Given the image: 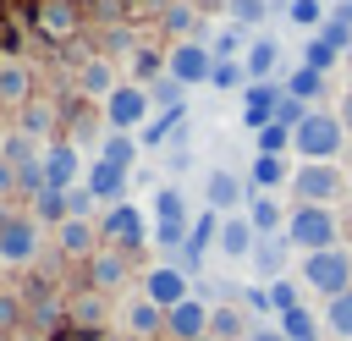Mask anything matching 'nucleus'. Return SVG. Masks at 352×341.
Instances as JSON below:
<instances>
[{
	"label": "nucleus",
	"instance_id": "1",
	"mask_svg": "<svg viewBox=\"0 0 352 341\" xmlns=\"http://www.w3.org/2000/svg\"><path fill=\"white\" fill-rule=\"evenodd\" d=\"M346 143H352V138H346V126H341L336 110H308L302 126L292 132V154H297L302 165H341Z\"/></svg>",
	"mask_w": 352,
	"mask_h": 341
},
{
	"label": "nucleus",
	"instance_id": "2",
	"mask_svg": "<svg viewBox=\"0 0 352 341\" xmlns=\"http://www.w3.org/2000/svg\"><path fill=\"white\" fill-rule=\"evenodd\" d=\"M297 253H324V248H341V214L324 209V204H292L286 214V231H280Z\"/></svg>",
	"mask_w": 352,
	"mask_h": 341
},
{
	"label": "nucleus",
	"instance_id": "3",
	"mask_svg": "<svg viewBox=\"0 0 352 341\" xmlns=\"http://www.w3.org/2000/svg\"><path fill=\"white\" fill-rule=\"evenodd\" d=\"M187 231H192V209H187V192H182L176 182L154 187V209H148V242H154L160 253H176V248L187 242Z\"/></svg>",
	"mask_w": 352,
	"mask_h": 341
},
{
	"label": "nucleus",
	"instance_id": "4",
	"mask_svg": "<svg viewBox=\"0 0 352 341\" xmlns=\"http://www.w3.org/2000/svg\"><path fill=\"white\" fill-rule=\"evenodd\" d=\"M44 226L33 220V209H0V264L6 270H28L38 258Z\"/></svg>",
	"mask_w": 352,
	"mask_h": 341
},
{
	"label": "nucleus",
	"instance_id": "5",
	"mask_svg": "<svg viewBox=\"0 0 352 341\" xmlns=\"http://www.w3.org/2000/svg\"><path fill=\"white\" fill-rule=\"evenodd\" d=\"M346 192H352V176H346L341 165H297V170H292V198H297V204H324V209H336Z\"/></svg>",
	"mask_w": 352,
	"mask_h": 341
},
{
	"label": "nucleus",
	"instance_id": "6",
	"mask_svg": "<svg viewBox=\"0 0 352 341\" xmlns=\"http://www.w3.org/2000/svg\"><path fill=\"white\" fill-rule=\"evenodd\" d=\"M302 286H314L319 297H341L352 292V253L346 248H324V253H302Z\"/></svg>",
	"mask_w": 352,
	"mask_h": 341
},
{
	"label": "nucleus",
	"instance_id": "7",
	"mask_svg": "<svg viewBox=\"0 0 352 341\" xmlns=\"http://www.w3.org/2000/svg\"><path fill=\"white\" fill-rule=\"evenodd\" d=\"M99 242H104V248H121V253H138V248L148 242V214H143L132 198L99 209Z\"/></svg>",
	"mask_w": 352,
	"mask_h": 341
},
{
	"label": "nucleus",
	"instance_id": "8",
	"mask_svg": "<svg viewBox=\"0 0 352 341\" xmlns=\"http://www.w3.org/2000/svg\"><path fill=\"white\" fill-rule=\"evenodd\" d=\"M138 286H143V297L154 302V308H176V302H187L192 297V275L176 264V258H160V264H148L143 275H138Z\"/></svg>",
	"mask_w": 352,
	"mask_h": 341
},
{
	"label": "nucleus",
	"instance_id": "9",
	"mask_svg": "<svg viewBox=\"0 0 352 341\" xmlns=\"http://www.w3.org/2000/svg\"><path fill=\"white\" fill-rule=\"evenodd\" d=\"M148 116H154L148 88H138V82H116L110 88V99H104V126L110 132H138Z\"/></svg>",
	"mask_w": 352,
	"mask_h": 341
},
{
	"label": "nucleus",
	"instance_id": "10",
	"mask_svg": "<svg viewBox=\"0 0 352 341\" xmlns=\"http://www.w3.org/2000/svg\"><path fill=\"white\" fill-rule=\"evenodd\" d=\"M176 82H187V88H209V72H214V50H209V38H182V44H170V66H165Z\"/></svg>",
	"mask_w": 352,
	"mask_h": 341
},
{
	"label": "nucleus",
	"instance_id": "11",
	"mask_svg": "<svg viewBox=\"0 0 352 341\" xmlns=\"http://www.w3.org/2000/svg\"><path fill=\"white\" fill-rule=\"evenodd\" d=\"M82 154H77V143H66V138H50L44 143V187H55V192H72L77 182H82Z\"/></svg>",
	"mask_w": 352,
	"mask_h": 341
},
{
	"label": "nucleus",
	"instance_id": "12",
	"mask_svg": "<svg viewBox=\"0 0 352 341\" xmlns=\"http://www.w3.org/2000/svg\"><path fill=\"white\" fill-rule=\"evenodd\" d=\"M248 198H253V187H248V176H236L231 165H214V170L204 176V204H209V209L236 214V209H248Z\"/></svg>",
	"mask_w": 352,
	"mask_h": 341
},
{
	"label": "nucleus",
	"instance_id": "13",
	"mask_svg": "<svg viewBox=\"0 0 352 341\" xmlns=\"http://www.w3.org/2000/svg\"><path fill=\"white\" fill-rule=\"evenodd\" d=\"M220 220H226L220 209H209V204L198 209V220H192V231H187V242L176 248V264H182L187 275H192V270H204V258H209V248L220 242Z\"/></svg>",
	"mask_w": 352,
	"mask_h": 341
},
{
	"label": "nucleus",
	"instance_id": "14",
	"mask_svg": "<svg viewBox=\"0 0 352 341\" xmlns=\"http://www.w3.org/2000/svg\"><path fill=\"white\" fill-rule=\"evenodd\" d=\"M132 280V253H121V248H99L88 264H82V286H94V292H121Z\"/></svg>",
	"mask_w": 352,
	"mask_h": 341
},
{
	"label": "nucleus",
	"instance_id": "15",
	"mask_svg": "<svg viewBox=\"0 0 352 341\" xmlns=\"http://www.w3.org/2000/svg\"><path fill=\"white\" fill-rule=\"evenodd\" d=\"M99 248H104V242H99V220H60V226H55V253H60V264H66V258H72V264H88Z\"/></svg>",
	"mask_w": 352,
	"mask_h": 341
},
{
	"label": "nucleus",
	"instance_id": "16",
	"mask_svg": "<svg viewBox=\"0 0 352 341\" xmlns=\"http://www.w3.org/2000/svg\"><path fill=\"white\" fill-rule=\"evenodd\" d=\"M82 22H88V16H82V6H77V0H44V6H38V16H33V28H38L50 44L77 38V33H82Z\"/></svg>",
	"mask_w": 352,
	"mask_h": 341
},
{
	"label": "nucleus",
	"instance_id": "17",
	"mask_svg": "<svg viewBox=\"0 0 352 341\" xmlns=\"http://www.w3.org/2000/svg\"><path fill=\"white\" fill-rule=\"evenodd\" d=\"M280 77H270V82H248L242 88V132H264L270 121H275V104H280Z\"/></svg>",
	"mask_w": 352,
	"mask_h": 341
},
{
	"label": "nucleus",
	"instance_id": "18",
	"mask_svg": "<svg viewBox=\"0 0 352 341\" xmlns=\"http://www.w3.org/2000/svg\"><path fill=\"white\" fill-rule=\"evenodd\" d=\"M82 187L99 198V209H110V204H126V192H132V170H121V165H110V160H94V165L82 170Z\"/></svg>",
	"mask_w": 352,
	"mask_h": 341
},
{
	"label": "nucleus",
	"instance_id": "19",
	"mask_svg": "<svg viewBox=\"0 0 352 341\" xmlns=\"http://www.w3.org/2000/svg\"><path fill=\"white\" fill-rule=\"evenodd\" d=\"M66 324H77V330H110V292H94V286H82V292H72L66 297Z\"/></svg>",
	"mask_w": 352,
	"mask_h": 341
},
{
	"label": "nucleus",
	"instance_id": "20",
	"mask_svg": "<svg viewBox=\"0 0 352 341\" xmlns=\"http://www.w3.org/2000/svg\"><path fill=\"white\" fill-rule=\"evenodd\" d=\"M121 330H126L132 341H160V336H165V308H154V302L138 292V297L121 302Z\"/></svg>",
	"mask_w": 352,
	"mask_h": 341
},
{
	"label": "nucleus",
	"instance_id": "21",
	"mask_svg": "<svg viewBox=\"0 0 352 341\" xmlns=\"http://www.w3.org/2000/svg\"><path fill=\"white\" fill-rule=\"evenodd\" d=\"M33 99V66L22 55H0V110H22Z\"/></svg>",
	"mask_w": 352,
	"mask_h": 341
},
{
	"label": "nucleus",
	"instance_id": "22",
	"mask_svg": "<svg viewBox=\"0 0 352 341\" xmlns=\"http://www.w3.org/2000/svg\"><path fill=\"white\" fill-rule=\"evenodd\" d=\"M60 126V99H28L22 110H16V132L22 138H33V143H50V132Z\"/></svg>",
	"mask_w": 352,
	"mask_h": 341
},
{
	"label": "nucleus",
	"instance_id": "23",
	"mask_svg": "<svg viewBox=\"0 0 352 341\" xmlns=\"http://www.w3.org/2000/svg\"><path fill=\"white\" fill-rule=\"evenodd\" d=\"M253 242H258V231L248 226V214H242V209L220 220V242H214V248H220V258H226V264H248V258H253Z\"/></svg>",
	"mask_w": 352,
	"mask_h": 341
},
{
	"label": "nucleus",
	"instance_id": "24",
	"mask_svg": "<svg viewBox=\"0 0 352 341\" xmlns=\"http://www.w3.org/2000/svg\"><path fill=\"white\" fill-rule=\"evenodd\" d=\"M165 336H170V341H198V336H209V302H204V297L176 302V308L165 314Z\"/></svg>",
	"mask_w": 352,
	"mask_h": 341
},
{
	"label": "nucleus",
	"instance_id": "25",
	"mask_svg": "<svg viewBox=\"0 0 352 341\" xmlns=\"http://www.w3.org/2000/svg\"><path fill=\"white\" fill-rule=\"evenodd\" d=\"M110 88H116V66H110V55H88V60H77V94H82V99L104 104Z\"/></svg>",
	"mask_w": 352,
	"mask_h": 341
},
{
	"label": "nucleus",
	"instance_id": "26",
	"mask_svg": "<svg viewBox=\"0 0 352 341\" xmlns=\"http://www.w3.org/2000/svg\"><path fill=\"white\" fill-rule=\"evenodd\" d=\"M292 170H297V165H286V154H253L248 187H253V192H280V187H292Z\"/></svg>",
	"mask_w": 352,
	"mask_h": 341
},
{
	"label": "nucleus",
	"instance_id": "27",
	"mask_svg": "<svg viewBox=\"0 0 352 341\" xmlns=\"http://www.w3.org/2000/svg\"><path fill=\"white\" fill-rule=\"evenodd\" d=\"M242 214H248V226H253L258 236H280V231H286V214H292V209H286V204H280L275 192H253Z\"/></svg>",
	"mask_w": 352,
	"mask_h": 341
},
{
	"label": "nucleus",
	"instance_id": "28",
	"mask_svg": "<svg viewBox=\"0 0 352 341\" xmlns=\"http://www.w3.org/2000/svg\"><path fill=\"white\" fill-rule=\"evenodd\" d=\"M242 72H248V82H270V77L280 72V38L258 33V38L248 44V55H242Z\"/></svg>",
	"mask_w": 352,
	"mask_h": 341
},
{
	"label": "nucleus",
	"instance_id": "29",
	"mask_svg": "<svg viewBox=\"0 0 352 341\" xmlns=\"http://www.w3.org/2000/svg\"><path fill=\"white\" fill-rule=\"evenodd\" d=\"M280 88H286L292 99H302V104H319V99L330 94V77L297 60V66H286V72H280Z\"/></svg>",
	"mask_w": 352,
	"mask_h": 341
},
{
	"label": "nucleus",
	"instance_id": "30",
	"mask_svg": "<svg viewBox=\"0 0 352 341\" xmlns=\"http://www.w3.org/2000/svg\"><path fill=\"white\" fill-rule=\"evenodd\" d=\"M286 253H292V242H286V236H258L248 264H253V275L270 286V280H280V275H286Z\"/></svg>",
	"mask_w": 352,
	"mask_h": 341
},
{
	"label": "nucleus",
	"instance_id": "31",
	"mask_svg": "<svg viewBox=\"0 0 352 341\" xmlns=\"http://www.w3.org/2000/svg\"><path fill=\"white\" fill-rule=\"evenodd\" d=\"M248 330H253V314L242 302H214L209 308V336L214 341H248Z\"/></svg>",
	"mask_w": 352,
	"mask_h": 341
},
{
	"label": "nucleus",
	"instance_id": "32",
	"mask_svg": "<svg viewBox=\"0 0 352 341\" xmlns=\"http://www.w3.org/2000/svg\"><path fill=\"white\" fill-rule=\"evenodd\" d=\"M182 126H187V104H182V110H154V116L138 126V148H165Z\"/></svg>",
	"mask_w": 352,
	"mask_h": 341
},
{
	"label": "nucleus",
	"instance_id": "33",
	"mask_svg": "<svg viewBox=\"0 0 352 341\" xmlns=\"http://www.w3.org/2000/svg\"><path fill=\"white\" fill-rule=\"evenodd\" d=\"M165 66H170V50H154V44H138L132 55H126V82H138V88H148L154 77H165Z\"/></svg>",
	"mask_w": 352,
	"mask_h": 341
},
{
	"label": "nucleus",
	"instance_id": "34",
	"mask_svg": "<svg viewBox=\"0 0 352 341\" xmlns=\"http://www.w3.org/2000/svg\"><path fill=\"white\" fill-rule=\"evenodd\" d=\"M275 324H280V336H286V341H324V324H319L302 302H297V308H280V314H275Z\"/></svg>",
	"mask_w": 352,
	"mask_h": 341
},
{
	"label": "nucleus",
	"instance_id": "35",
	"mask_svg": "<svg viewBox=\"0 0 352 341\" xmlns=\"http://www.w3.org/2000/svg\"><path fill=\"white\" fill-rule=\"evenodd\" d=\"M138 132H104V143H99V160H110V165H121V170H138Z\"/></svg>",
	"mask_w": 352,
	"mask_h": 341
},
{
	"label": "nucleus",
	"instance_id": "36",
	"mask_svg": "<svg viewBox=\"0 0 352 341\" xmlns=\"http://www.w3.org/2000/svg\"><path fill=\"white\" fill-rule=\"evenodd\" d=\"M319 324H324L330 336L352 341V292H341V297H324V314H319Z\"/></svg>",
	"mask_w": 352,
	"mask_h": 341
},
{
	"label": "nucleus",
	"instance_id": "37",
	"mask_svg": "<svg viewBox=\"0 0 352 341\" xmlns=\"http://www.w3.org/2000/svg\"><path fill=\"white\" fill-rule=\"evenodd\" d=\"M248 28H236V22H226L214 38H209V50H214V60H236V55H248Z\"/></svg>",
	"mask_w": 352,
	"mask_h": 341
},
{
	"label": "nucleus",
	"instance_id": "38",
	"mask_svg": "<svg viewBox=\"0 0 352 341\" xmlns=\"http://www.w3.org/2000/svg\"><path fill=\"white\" fill-rule=\"evenodd\" d=\"M148 104H154V110H182V104H187V82H176L170 72L154 77V82H148Z\"/></svg>",
	"mask_w": 352,
	"mask_h": 341
},
{
	"label": "nucleus",
	"instance_id": "39",
	"mask_svg": "<svg viewBox=\"0 0 352 341\" xmlns=\"http://www.w3.org/2000/svg\"><path fill=\"white\" fill-rule=\"evenodd\" d=\"M286 22H292V28L319 33V28L330 22V11H324V0H286Z\"/></svg>",
	"mask_w": 352,
	"mask_h": 341
},
{
	"label": "nucleus",
	"instance_id": "40",
	"mask_svg": "<svg viewBox=\"0 0 352 341\" xmlns=\"http://www.w3.org/2000/svg\"><path fill=\"white\" fill-rule=\"evenodd\" d=\"M28 209H33V220H38V226H60V220H66V192L44 187V192H38Z\"/></svg>",
	"mask_w": 352,
	"mask_h": 341
},
{
	"label": "nucleus",
	"instance_id": "41",
	"mask_svg": "<svg viewBox=\"0 0 352 341\" xmlns=\"http://www.w3.org/2000/svg\"><path fill=\"white\" fill-rule=\"evenodd\" d=\"M302 66H314V72H324V77H330V72L341 66V50H330V44H324V38L314 33V38L302 44Z\"/></svg>",
	"mask_w": 352,
	"mask_h": 341
},
{
	"label": "nucleus",
	"instance_id": "42",
	"mask_svg": "<svg viewBox=\"0 0 352 341\" xmlns=\"http://www.w3.org/2000/svg\"><path fill=\"white\" fill-rule=\"evenodd\" d=\"M286 148H292V126L270 121L264 132H253V154H286Z\"/></svg>",
	"mask_w": 352,
	"mask_h": 341
},
{
	"label": "nucleus",
	"instance_id": "43",
	"mask_svg": "<svg viewBox=\"0 0 352 341\" xmlns=\"http://www.w3.org/2000/svg\"><path fill=\"white\" fill-rule=\"evenodd\" d=\"M236 302H242L253 319H270V314H275V302H270V286H264V280H253V286H236Z\"/></svg>",
	"mask_w": 352,
	"mask_h": 341
},
{
	"label": "nucleus",
	"instance_id": "44",
	"mask_svg": "<svg viewBox=\"0 0 352 341\" xmlns=\"http://www.w3.org/2000/svg\"><path fill=\"white\" fill-rule=\"evenodd\" d=\"M209 88H220V94H231V88H248V72H242V60H214V72H209Z\"/></svg>",
	"mask_w": 352,
	"mask_h": 341
},
{
	"label": "nucleus",
	"instance_id": "45",
	"mask_svg": "<svg viewBox=\"0 0 352 341\" xmlns=\"http://www.w3.org/2000/svg\"><path fill=\"white\" fill-rule=\"evenodd\" d=\"M226 11H231L236 28H258L270 16V0H226Z\"/></svg>",
	"mask_w": 352,
	"mask_h": 341
},
{
	"label": "nucleus",
	"instance_id": "46",
	"mask_svg": "<svg viewBox=\"0 0 352 341\" xmlns=\"http://www.w3.org/2000/svg\"><path fill=\"white\" fill-rule=\"evenodd\" d=\"M94 209H99V198H94V192L77 182V187L66 192V220H94Z\"/></svg>",
	"mask_w": 352,
	"mask_h": 341
},
{
	"label": "nucleus",
	"instance_id": "47",
	"mask_svg": "<svg viewBox=\"0 0 352 341\" xmlns=\"http://www.w3.org/2000/svg\"><path fill=\"white\" fill-rule=\"evenodd\" d=\"M319 38H324L330 50H341V60H346V50H352V22H341V16H330V22L319 28Z\"/></svg>",
	"mask_w": 352,
	"mask_h": 341
},
{
	"label": "nucleus",
	"instance_id": "48",
	"mask_svg": "<svg viewBox=\"0 0 352 341\" xmlns=\"http://www.w3.org/2000/svg\"><path fill=\"white\" fill-rule=\"evenodd\" d=\"M308 110H314V104H302V99H292V94H280V104H275V121H280V126H292V132H297V126H302V116H308Z\"/></svg>",
	"mask_w": 352,
	"mask_h": 341
},
{
	"label": "nucleus",
	"instance_id": "49",
	"mask_svg": "<svg viewBox=\"0 0 352 341\" xmlns=\"http://www.w3.org/2000/svg\"><path fill=\"white\" fill-rule=\"evenodd\" d=\"M270 302H275V314H280V308H297V302H302V286L280 275V280H270Z\"/></svg>",
	"mask_w": 352,
	"mask_h": 341
},
{
	"label": "nucleus",
	"instance_id": "50",
	"mask_svg": "<svg viewBox=\"0 0 352 341\" xmlns=\"http://www.w3.org/2000/svg\"><path fill=\"white\" fill-rule=\"evenodd\" d=\"M248 341H286V336H280V324H253Z\"/></svg>",
	"mask_w": 352,
	"mask_h": 341
},
{
	"label": "nucleus",
	"instance_id": "51",
	"mask_svg": "<svg viewBox=\"0 0 352 341\" xmlns=\"http://www.w3.org/2000/svg\"><path fill=\"white\" fill-rule=\"evenodd\" d=\"M336 116H341V126H346V138H352V88L341 94V104H336Z\"/></svg>",
	"mask_w": 352,
	"mask_h": 341
},
{
	"label": "nucleus",
	"instance_id": "52",
	"mask_svg": "<svg viewBox=\"0 0 352 341\" xmlns=\"http://www.w3.org/2000/svg\"><path fill=\"white\" fill-rule=\"evenodd\" d=\"M11 341H50V336H44V330H16Z\"/></svg>",
	"mask_w": 352,
	"mask_h": 341
},
{
	"label": "nucleus",
	"instance_id": "53",
	"mask_svg": "<svg viewBox=\"0 0 352 341\" xmlns=\"http://www.w3.org/2000/svg\"><path fill=\"white\" fill-rule=\"evenodd\" d=\"M330 16H341V22H352V0H341V6L330 11Z\"/></svg>",
	"mask_w": 352,
	"mask_h": 341
},
{
	"label": "nucleus",
	"instance_id": "54",
	"mask_svg": "<svg viewBox=\"0 0 352 341\" xmlns=\"http://www.w3.org/2000/svg\"><path fill=\"white\" fill-rule=\"evenodd\" d=\"M346 66H352V50H346Z\"/></svg>",
	"mask_w": 352,
	"mask_h": 341
},
{
	"label": "nucleus",
	"instance_id": "55",
	"mask_svg": "<svg viewBox=\"0 0 352 341\" xmlns=\"http://www.w3.org/2000/svg\"><path fill=\"white\" fill-rule=\"evenodd\" d=\"M198 341H214V336H198Z\"/></svg>",
	"mask_w": 352,
	"mask_h": 341
},
{
	"label": "nucleus",
	"instance_id": "56",
	"mask_svg": "<svg viewBox=\"0 0 352 341\" xmlns=\"http://www.w3.org/2000/svg\"><path fill=\"white\" fill-rule=\"evenodd\" d=\"M0 341H11V336H0Z\"/></svg>",
	"mask_w": 352,
	"mask_h": 341
},
{
	"label": "nucleus",
	"instance_id": "57",
	"mask_svg": "<svg viewBox=\"0 0 352 341\" xmlns=\"http://www.w3.org/2000/svg\"><path fill=\"white\" fill-rule=\"evenodd\" d=\"M0 270H6V264H0Z\"/></svg>",
	"mask_w": 352,
	"mask_h": 341
}]
</instances>
